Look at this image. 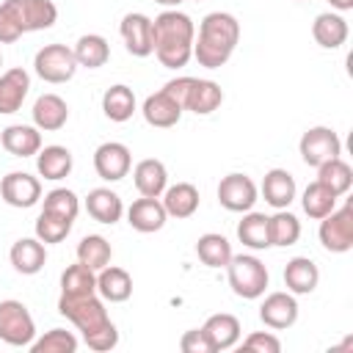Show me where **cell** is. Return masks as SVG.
Instances as JSON below:
<instances>
[{
  "instance_id": "1",
  "label": "cell",
  "mask_w": 353,
  "mask_h": 353,
  "mask_svg": "<svg viewBox=\"0 0 353 353\" xmlns=\"http://www.w3.org/2000/svg\"><path fill=\"white\" fill-rule=\"evenodd\" d=\"M58 312L74 323V328L83 334V342L97 350V353H105V350H113L119 345V331L113 325V320L108 317V309H105V301L94 292V295H61L58 298Z\"/></svg>"
},
{
  "instance_id": "2",
  "label": "cell",
  "mask_w": 353,
  "mask_h": 353,
  "mask_svg": "<svg viewBox=\"0 0 353 353\" xmlns=\"http://www.w3.org/2000/svg\"><path fill=\"white\" fill-rule=\"evenodd\" d=\"M193 39H196L193 19L176 8H168L152 19L154 55L165 69L188 66V61L193 58Z\"/></svg>"
},
{
  "instance_id": "3",
  "label": "cell",
  "mask_w": 353,
  "mask_h": 353,
  "mask_svg": "<svg viewBox=\"0 0 353 353\" xmlns=\"http://www.w3.org/2000/svg\"><path fill=\"white\" fill-rule=\"evenodd\" d=\"M240 22L229 11H212L201 19L199 36L193 39V58L204 69H221L237 50Z\"/></svg>"
},
{
  "instance_id": "4",
  "label": "cell",
  "mask_w": 353,
  "mask_h": 353,
  "mask_svg": "<svg viewBox=\"0 0 353 353\" xmlns=\"http://www.w3.org/2000/svg\"><path fill=\"white\" fill-rule=\"evenodd\" d=\"M58 19L52 0H3L0 3V44H14L19 36L47 30Z\"/></svg>"
},
{
  "instance_id": "5",
  "label": "cell",
  "mask_w": 353,
  "mask_h": 353,
  "mask_svg": "<svg viewBox=\"0 0 353 353\" xmlns=\"http://www.w3.org/2000/svg\"><path fill=\"white\" fill-rule=\"evenodd\" d=\"M226 276H229V287L237 298H245V301H254V298H262L265 290H268V268L259 256L254 254H232L229 265H226Z\"/></svg>"
},
{
  "instance_id": "6",
  "label": "cell",
  "mask_w": 353,
  "mask_h": 353,
  "mask_svg": "<svg viewBox=\"0 0 353 353\" xmlns=\"http://www.w3.org/2000/svg\"><path fill=\"white\" fill-rule=\"evenodd\" d=\"M0 339L11 347H30V342L36 339L33 314L22 301H0Z\"/></svg>"
},
{
  "instance_id": "7",
  "label": "cell",
  "mask_w": 353,
  "mask_h": 353,
  "mask_svg": "<svg viewBox=\"0 0 353 353\" xmlns=\"http://www.w3.org/2000/svg\"><path fill=\"white\" fill-rule=\"evenodd\" d=\"M33 69H36V74H39L44 83H52V85L66 83V80H72L74 72H77L74 50L66 47V44H58V41H55V44H44V47L36 52V58H33Z\"/></svg>"
},
{
  "instance_id": "8",
  "label": "cell",
  "mask_w": 353,
  "mask_h": 353,
  "mask_svg": "<svg viewBox=\"0 0 353 353\" xmlns=\"http://www.w3.org/2000/svg\"><path fill=\"white\" fill-rule=\"evenodd\" d=\"M320 243L331 254H347L353 248V207H334L325 218H320Z\"/></svg>"
},
{
  "instance_id": "9",
  "label": "cell",
  "mask_w": 353,
  "mask_h": 353,
  "mask_svg": "<svg viewBox=\"0 0 353 353\" xmlns=\"http://www.w3.org/2000/svg\"><path fill=\"white\" fill-rule=\"evenodd\" d=\"M298 152L306 165L317 168L320 163L342 154V141L331 127H309L298 141Z\"/></svg>"
},
{
  "instance_id": "10",
  "label": "cell",
  "mask_w": 353,
  "mask_h": 353,
  "mask_svg": "<svg viewBox=\"0 0 353 353\" xmlns=\"http://www.w3.org/2000/svg\"><path fill=\"white\" fill-rule=\"evenodd\" d=\"M259 199V190L248 174H226L218 182V201L229 212H248Z\"/></svg>"
},
{
  "instance_id": "11",
  "label": "cell",
  "mask_w": 353,
  "mask_h": 353,
  "mask_svg": "<svg viewBox=\"0 0 353 353\" xmlns=\"http://www.w3.org/2000/svg\"><path fill=\"white\" fill-rule=\"evenodd\" d=\"M132 168V154L124 143L119 141H105L94 149V171L105 182H119L130 174Z\"/></svg>"
},
{
  "instance_id": "12",
  "label": "cell",
  "mask_w": 353,
  "mask_h": 353,
  "mask_svg": "<svg viewBox=\"0 0 353 353\" xmlns=\"http://www.w3.org/2000/svg\"><path fill=\"white\" fill-rule=\"evenodd\" d=\"M0 196L8 207L17 210H28L33 204H39L41 199V182L39 176L28 174V171H11L0 179Z\"/></svg>"
},
{
  "instance_id": "13",
  "label": "cell",
  "mask_w": 353,
  "mask_h": 353,
  "mask_svg": "<svg viewBox=\"0 0 353 353\" xmlns=\"http://www.w3.org/2000/svg\"><path fill=\"white\" fill-rule=\"evenodd\" d=\"M121 39H124V47L130 55L135 58H146L154 52V41H152V19L141 11H130L121 17Z\"/></svg>"
},
{
  "instance_id": "14",
  "label": "cell",
  "mask_w": 353,
  "mask_h": 353,
  "mask_svg": "<svg viewBox=\"0 0 353 353\" xmlns=\"http://www.w3.org/2000/svg\"><path fill=\"white\" fill-rule=\"evenodd\" d=\"M259 320L273 328V331H284V328H292L295 320H298V301L295 295L287 290V292H270L265 295L262 306H259Z\"/></svg>"
},
{
  "instance_id": "15",
  "label": "cell",
  "mask_w": 353,
  "mask_h": 353,
  "mask_svg": "<svg viewBox=\"0 0 353 353\" xmlns=\"http://www.w3.org/2000/svg\"><path fill=\"white\" fill-rule=\"evenodd\" d=\"M168 221V212L163 207L160 199H152V196H141L135 199L130 207H127V223L141 232V234H152V232H160Z\"/></svg>"
},
{
  "instance_id": "16",
  "label": "cell",
  "mask_w": 353,
  "mask_h": 353,
  "mask_svg": "<svg viewBox=\"0 0 353 353\" xmlns=\"http://www.w3.org/2000/svg\"><path fill=\"white\" fill-rule=\"evenodd\" d=\"M30 91V74L22 69V66H14V69H6L0 74V113L8 116V113H17L25 102Z\"/></svg>"
},
{
  "instance_id": "17",
  "label": "cell",
  "mask_w": 353,
  "mask_h": 353,
  "mask_svg": "<svg viewBox=\"0 0 353 353\" xmlns=\"http://www.w3.org/2000/svg\"><path fill=\"white\" fill-rule=\"evenodd\" d=\"M0 143L14 157H36V152L41 149V130L36 124H8L0 132Z\"/></svg>"
},
{
  "instance_id": "18",
  "label": "cell",
  "mask_w": 353,
  "mask_h": 353,
  "mask_svg": "<svg viewBox=\"0 0 353 353\" xmlns=\"http://www.w3.org/2000/svg\"><path fill=\"white\" fill-rule=\"evenodd\" d=\"M141 113H143L146 124L160 127V130H168V127H174V124L182 119V105H179L176 99H171V97L160 88V91H154V94H149V97L143 99Z\"/></svg>"
},
{
  "instance_id": "19",
  "label": "cell",
  "mask_w": 353,
  "mask_h": 353,
  "mask_svg": "<svg viewBox=\"0 0 353 353\" xmlns=\"http://www.w3.org/2000/svg\"><path fill=\"white\" fill-rule=\"evenodd\" d=\"M295 176L287 168H270L262 179V196L273 210H287L295 201Z\"/></svg>"
},
{
  "instance_id": "20",
  "label": "cell",
  "mask_w": 353,
  "mask_h": 353,
  "mask_svg": "<svg viewBox=\"0 0 353 353\" xmlns=\"http://www.w3.org/2000/svg\"><path fill=\"white\" fill-rule=\"evenodd\" d=\"M8 259H11V265H14L17 273L33 276V273H39V270L44 268V262H47V248H44V243H41L39 237H19V240L11 245Z\"/></svg>"
},
{
  "instance_id": "21",
  "label": "cell",
  "mask_w": 353,
  "mask_h": 353,
  "mask_svg": "<svg viewBox=\"0 0 353 353\" xmlns=\"http://www.w3.org/2000/svg\"><path fill=\"white\" fill-rule=\"evenodd\" d=\"M85 210H88V215H91L97 223L113 226V223H119L121 215H124V201H121V196L113 193L110 188H94V190H88V196H85Z\"/></svg>"
},
{
  "instance_id": "22",
  "label": "cell",
  "mask_w": 353,
  "mask_h": 353,
  "mask_svg": "<svg viewBox=\"0 0 353 353\" xmlns=\"http://www.w3.org/2000/svg\"><path fill=\"white\" fill-rule=\"evenodd\" d=\"M33 124L41 132H55L69 121V105L58 94H41L33 102Z\"/></svg>"
},
{
  "instance_id": "23",
  "label": "cell",
  "mask_w": 353,
  "mask_h": 353,
  "mask_svg": "<svg viewBox=\"0 0 353 353\" xmlns=\"http://www.w3.org/2000/svg\"><path fill=\"white\" fill-rule=\"evenodd\" d=\"M132 182H135V188H138L141 196L160 199L163 190L168 188V171H165L163 160L146 157V160H141V163L132 168Z\"/></svg>"
},
{
  "instance_id": "24",
  "label": "cell",
  "mask_w": 353,
  "mask_h": 353,
  "mask_svg": "<svg viewBox=\"0 0 353 353\" xmlns=\"http://www.w3.org/2000/svg\"><path fill=\"white\" fill-rule=\"evenodd\" d=\"M97 295L102 301L110 303H124L132 295V279L124 268L116 265H105L102 270H97Z\"/></svg>"
},
{
  "instance_id": "25",
  "label": "cell",
  "mask_w": 353,
  "mask_h": 353,
  "mask_svg": "<svg viewBox=\"0 0 353 353\" xmlns=\"http://www.w3.org/2000/svg\"><path fill=\"white\" fill-rule=\"evenodd\" d=\"M284 284L292 295H309L320 284V270L309 256H292L284 268Z\"/></svg>"
},
{
  "instance_id": "26",
  "label": "cell",
  "mask_w": 353,
  "mask_h": 353,
  "mask_svg": "<svg viewBox=\"0 0 353 353\" xmlns=\"http://www.w3.org/2000/svg\"><path fill=\"white\" fill-rule=\"evenodd\" d=\"M201 328H204V334H207V339H210L215 353L218 350H229V347H234L240 342V320L234 314H229V312L210 314Z\"/></svg>"
},
{
  "instance_id": "27",
  "label": "cell",
  "mask_w": 353,
  "mask_h": 353,
  "mask_svg": "<svg viewBox=\"0 0 353 353\" xmlns=\"http://www.w3.org/2000/svg\"><path fill=\"white\" fill-rule=\"evenodd\" d=\"M72 165H74V157L66 146L52 143V146H44V149L36 152V171H39V176H44L50 182H58V179L69 176Z\"/></svg>"
},
{
  "instance_id": "28",
  "label": "cell",
  "mask_w": 353,
  "mask_h": 353,
  "mask_svg": "<svg viewBox=\"0 0 353 353\" xmlns=\"http://www.w3.org/2000/svg\"><path fill=\"white\" fill-rule=\"evenodd\" d=\"M312 36L323 50H339L347 41V22L342 14H334V11L317 14L312 22Z\"/></svg>"
},
{
  "instance_id": "29",
  "label": "cell",
  "mask_w": 353,
  "mask_h": 353,
  "mask_svg": "<svg viewBox=\"0 0 353 353\" xmlns=\"http://www.w3.org/2000/svg\"><path fill=\"white\" fill-rule=\"evenodd\" d=\"M163 207H165V212L171 215V218H190L196 210H199V190H196V185H190V182H176V185H171V188H165L163 190Z\"/></svg>"
},
{
  "instance_id": "30",
  "label": "cell",
  "mask_w": 353,
  "mask_h": 353,
  "mask_svg": "<svg viewBox=\"0 0 353 353\" xmlns=\"http://www.w3.org/2000/svg\"><path fill=\"white\" fill-rule=\"evenodd\" d=\"M237 240L254 251L270 248V226H268V215L265 212H243V221L237 223Z\"/></svg>"
},
{
  "instance_id": "31",
  "label": "cell",
  "mask_w": 353,
  "mask_h": 353,
  "mask_svg": "<svg viewBox=\"0 0 353 353\" xmlns=\"http://www.w3.org/2000/svg\"><path fill=\"white\" fill-rule=\"evenodd\" d=\"M74 50V58H77V66H85V69H99L110 61V44L105 36L99 33H85L77 39V44L72 47Z\"/></svg>"
},
{
  "instance_id": "32",
  "label": "cell",
  "mask_w": 353,
  "mask_h": 353,
  "mask_svg": "<svg viewBox=\"0 0 353 353\" xmlns=\"http://www.w3.org/2000/svg\"><path fill=\"white\" fill-rule=\"evenodd\" d=\"M102 113H105L110 121H116V124L132 119V113H135V94H132V88L124 85V83L110 85V88L102 94Z\"/></svg>"
},
{
  "instance_id": "33",
  "label": "cell",
  "mask_w": 353,
  "mask_h": 353,
  "mask_svg": "<svg viewBox=\"0 0 353 353\" xmlns=\"http://www.w3.org/2000/svg\"><path fill=\"white\" fill-rule=\"evenodd\" d=\"M223 102V91L215 80H199L193 77V88H190V97H188V105L185 110H193L196 116H210L212 110H218Z\"/></svg>"
},
{
  "instance_id": "34",
  "label": "cell",
  "mask_w": 353,
  "mask_h": 353,
  "mask_svg": "<svg viewBox=\"0 0 353 353\" xmlns=\"http://www.w3.org/2000/svg\"><path fill=\"white\" fill-rule=\"evenodd\" d=\"M317 182H323L334 196H345L353 185V168L342 157H331L317 165Z\"/></svg>"
},
{
  "instance_id": "35",
  "label": "cell",
  "mask_w": 353,
  "mask_h": 353,
  "mask_svg": "<svg viewBox=\"0 0 353 353\" xmlns=\"http://www.w3.org/2000/svg\"><path fill=\"white\" fill-rule=\"evenodd\" d=\"M196 254L207 268H226L232 259V243L218 232H207L196 240Z\"/></svg>"
},
{
  "instance_id": "36",
  "label": "cell",
  "mask_w": 353,
  "mask_h": 353,
  "mask_svg": "<svg viewBox=\"0 0 353 353\" xmlns=\"http://www.w3.org/2000/svg\"><path fill=\"white\" fill-rule=\"evenodd\" d=\"M94 292H97V273L83 262H74L61 273V295L77 298V295H94Z\"/></svg>"
},
{
  "instance_id": "37",
  "label": "cell",
  "mask_w": 353,
  "mask_h": 353,
  "mask_svg": "<svg viewBox=\"0 0 353 353\" xmlns=\"http://www.w3.org/2000/svg\"><path fill=\"white\" fill-rule=\"evenodd\" d=\"M270 226V245L287 248L301 240V221L290 210H276V215H268Z\"/></svg>"
},
{
  "instance_id": "38",
  "label": "cell",
  "mask_w": 353,
  "mask_h": 353,
  "mask_svg": "<svg viewBox=\"0 0 353 353\" xmlns=\"http://www.w3.org/2000/svg\"><path fill=\"white\" fill-rule=\"evenodd\" d=\"M110 256H113V248L102 234H85L77 243V262H83L94 273L102 270L105 265H110Z\"/></svg>"
},
{
  "instance_id": "39",
  "label": "cell",
  "mask_w": 353,
  "mask_h": 353,
  "mask_svg": "<svg viewBox=\"0 0 353 353\" xmlns=\"http://www.w3.org/2000/svg\"><path fill=\"white\" fill-rule=\"evenodd\" d=\"M336 201H339V196H334L323 182H309L306 185V190H303V196H301V204H303V212L309 215V218H314V221H320V218H325L334 207H336Z\"/></svg>"
},
{
  "instance_id": "40",
  "label": "cell",
  "mask_w": 353,
  "mask_h": 353,
  "mask_svg": "<svg viewBox=\"0 0 353 353\" xmlns=\"http://www.w3.org/2000/svg\"><path fill=\"white\" fill-rule=\"evenodd\" d=\"M72 223H74V221H69V218H63V215H55V212L41 210V215L36 218V237H39L44 245L61 243V240L69 237Z\"/></svg>"
},
{
  "instance_id": "41",
  "label": "cell",
  "mask_w": 353,
  "mask_h": 353,
  "mask_svg": "<svg viewBox=\"0 0 353 353\" xmlns=\"http://www.w3.org/2000/svg\"><path fill=\"white\" fill-rule=\"evenodd\" d=\"M33 353H74L77 350V336L66 328H50L44 336L30 342Z\"/></svg>"
},
{
  "instance_id": "42",
  "label": "cell",
  "mask_w": 353,
  "mask_h": 353,
  "mask_svg": "<svg viewBox=\"0 0 353 353\" xmlns=\"http://www.w3.org/2000/svg\"><path fill=\"white\" fill-rule=\"evenodd\" d=\"M41 210L74 221L77 212H80V199H77L74 190H69V188H55V190H50V193L44 196V207H41Z\"/></svg>"
},
{
  "instance_id": "43",
  "label": "cell",
  "mask_w": 353,
  "mask_h": 353,
  "mask_svg": "<svg viewBox=\"0 0 353 353\" xmlns=\"http://www.w3.org/2000/svg\"><path fill=\"white\" fill-rule=\"evenodd\" d=\"M243 350H254V353H279L281 350V339L273 331H254L243 339Z\"/></svg>"
},
{
  "instance_id": "44",
  "label": "cell",
  "mask_w": 353,
  "mask_h": 353,
  "mask_svg": "<svg viewBox=\"0 0 353 353\" xmlns=\"http://www.w3.org/2000/svg\"><path fill=\"white\" fill-rule=\"evenodd\" d=\"M179 350H182V353H215L212 345H210V339H207V334H204V328H190V331H185V334L179 336Z\"/></svg>"
},
{
  "instance_id": "45",
  "label": "cell",
  "mask_w": 353,
  "mask_h": 353,
  "mask_svg": "<svg viewBox=\"0 0 353 353\" xmlns=\"http://www.w3.org/2000/svg\"><path fill=\"white\" fill-rule=\"evenodd\" d=\"M190 88H193V77H174V80H168V83L163 85V91H165L171 99H176V102L182 105V110H185V105H188Z\"/></svg>"
},
{
  "instance_id": "46",
  "label": "cell",
  "mask_w": 353,
  "mask_h": 353,
  "mask_svg": "<svg viewBox=\"0 0 353 353\" xmlns=\"http://www.w3.org/2000/svg\"><path fill=\"white\" fill-rule=\"evenodd\" d=\"M331 3V8H336V11H350L353 8V0H328Z\"/></svg>"
},
{
  "instance_id": "47",
  "label": "cell",
  "mask_w": 353,
  "mask_h": 353,
  "mask_svg": "<svg viewBox=\"0 0 353 353\" xmlns=\"http://www.w3.org/2000/svg\"><path fill=\"white\" fill-rule=\"evenodd\" d=\"M154 3H160V6H165V8H176L182 0H154Z\"/></svg>"
},
{
  "instance_id": "48",
  "label": "cell",
  "mask_w": 353,
  "mask_h": 353,
  "mask_svg": "<svg viewBox=\"0 0 353 353\" xmlns=\"http://www.w3.org/2000/svg\"><path fill=\"white\" fill-rule=\"evenodd\" d=\"M0 66H3V52H0Z\"/></svg>"
},
{
  "instance_id": "49",
  "label": "cell",
  "mask_w": 353,
  "mask_h": 353,
  "mask_svg": "<svg viewBox=\"0 0 353 353\" xmlns=\"http://www.w3.org/2000/svg\"><path fill=\"white\" fill-rule=\"evenodd\" d=\"M193 3H199V0H193Z\"/></svg>"
}]
</instances>
